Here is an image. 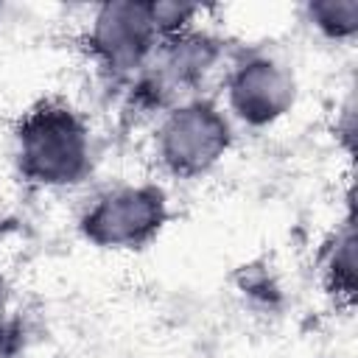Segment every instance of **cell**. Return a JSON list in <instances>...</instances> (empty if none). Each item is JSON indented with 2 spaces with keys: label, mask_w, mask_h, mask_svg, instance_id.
I'll list each match as a JSON object with an SVG mask.
<instances>
[{
  "label": "cell",
  "mask_w": 358,
  "mask_h": 358,
  "mask_svg": "<svg viewBox=\"0 0 358 358\" xmlns=\"http://www.w3.org/2000/svg\"><path fill=\"white\" fill-rule=\"evenodd\" d=\"M20 171L39 185H73L90 168V134L64 103L34 106L17 129Z\"/></svg>",
  "instance_id": "obj_1"
},
{
  "label": "cell",
  "mask_w": 358,
  "mask_h": 358,
  "mask_svg": "<svg viewBox=\"0 0 358 358\" xmlns=\"http://www.w3.org/2000/svg\"><path fill=\"white\" fill-rule=\"evenodd\" d=\"M229 123L207 101L173 109L157 131V154L176 176H199L229 148Z\"/></svg>",
  "instance_id": "obj_2"
},
{
  "label": "cell",
  "mask_w": 358,
  "mask_h": 358,
  "mask_svg": "<svg viewBox=\"0 0 358 358\" xmlns=\"http://www.w3.org/2000/svg\"><path fill=\"white\" fill-rule=\"evenodd\" d=\"M165 221V193L154 185L117 187L98 199L81 218L84 235L106 249H137Z\"/></svg>",
  "instance_id": "obj_3"
},
{
  "label": "cell",
  "mask_w": 358,
  "mask_h": 358,
  "mask_svg": "<svg viewBox=\"0 0 358 358\" xmlns=\"http://www.w3.org/2000/svg\"><path fill=\"white\" fill-rule=\"evenodd\" d=\"M157 36L151 3H106L92 17L90 48L106 70L123 76L143 67L157 48Z\"/></svg>",
  "instance_id": "obj_4"
},
{
  "label": "cell",
  "mask_w": 358,
  "mask_h": 358,
  "mask_svg": "<svg viewBox=\"0 0 358 358\" xmlns=\"http://www.w3.org/2000/svg\"><path fill=\"white\" fill-rule=\"evenodd\" d=\"M294 103V78L274 59L255 56L235 67L229 78V106L232 112L252 123L266 126L285 115Z\"/></svg>",
  "instance_id": "obj_5"
},
{
  "label": "cell",
  "mask_w": 358,
  "mask_h": 358,
  "mask_svg": "<svg viewBox=\"0 0 358 358\" xmlns=\"http://www.w3.org/2000/svg\"><path fill=\"white\" fill-rule=\"evenodd\" d=\"M308 11H310V20L316 22V28H322L327 36L344 39L358 31V3L355 0L313 3Z\"/></svg>",
  "instance_id": "obj_6"
},
{
  "label": "cell",
  "mask_w": 358,
  "mask_h": 358,
  "mask_svg": "<svg viewBox=\"0 0 358 358\" xmlns=\"http://www.w3.org/2000/svg\"><path fill=\"white\" fill-rule=\"evenodd\" d=\"M330 274H333V288L352 296V235L347 232L344 241H338L333 263H330Z\"/></svg>",
  "instance_id": "obj_7"
},
{
  "label": "cell",
  "mask_w": 358,
  "mask_h": 358,
  "mask_svg": "<svg viewBox=\"0 0 358 358\" xmlns=\"http://www.w3.org/2000/svg\"><path fill=\"white\" fill-rule=\"evenodd\" d=\"M6 305H8V288H6V280L0 277V319L6 313Z\"/></svg>",
  "instance_id": "obj_8"
}]
</instances>
